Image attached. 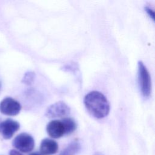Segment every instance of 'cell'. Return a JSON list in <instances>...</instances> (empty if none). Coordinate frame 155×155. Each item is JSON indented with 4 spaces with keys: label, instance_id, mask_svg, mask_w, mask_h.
Segmentation results:
<instances>
[{
    "label": "cell",
    "instance_id": "15",
    "mask_svg": "<svg viewBox=\"0 0 155 155\" xmlns=\"http://www.w3.org/2000/svg\"><path fill=\"white\" fill-rule=\"evenodd\" d=\"M94 155H103L102 153H99V152H97V153H96L95 154H94Z\"/></svg>",
    "mask_w": 155,
    "mask_h": 155
},
{
    "label": "cell",
    "instance_id": "14",
    "mask_svg": "<svg viewBox=\"0 0 155 155\" xmlns=\"http://www.w3.org/2000/svg\"><path fill=\"white\" fill-rule=\"evenodd\" d=\"M30 155H42V154L38 152H34V153H31Z\"/></svg>",
    "mask_w": 155,
    "mask_h": 155
},
{
    "label": "cell",
    "instance_id": "9",
    "mask_svg": "<svg viewBox=\"0 0 155 155\" xmlns=\"http://www.w3.org/2000/svg\"><path fill=\"white\" fill-rule=\"evenodd\" d=\"M61 122L63 124L64 133L65 134H70L72 133L76 128L77 126L76 122L70 117L64 118Z\"/></svg>",
    "mask_w": 155,
    "mask_h": 155
},
{
    "label": "cell",
    "instance_id": "10",
    "mask_svg": "<svg viewBox=\"0 0 155 155\" xmlns=\"http://www.w3.org/2000/svg\"><path fill=\"white\" fill-rule=\"evenodd\" d=\"M81 149V145L78 142L70 143L61 153V155H75Z\"/></svg>",
    "mask_w": 155,
    "mask_h": 155
},
{
    "label": "cell",
    "instance_id": "7",
    "mask_svg": "<svg viewBox=\"0 0 155 155\" xmlns=\"http://www.w3.org/2000/svg\"><path fill=\"white\" fill-rule=\"evenodd\" d=\"M47 132L53 138H59L65 134L64 128L61 120H53L47 125Z\"/></svg>",
    "mask_w": 155,
    "mask_h": 155
},
{
    "label": "cell",
    "instance_id": "3",
    "mask_svg": "<svg viewBox=\"0 0 155 155\" xmlns=\"http://www.w3.org/2000/svg\"><path fill=\"white\" fill-rule=\"evenodd\" d=\"M13 145L21 152L28 153L31 151L35 146L33 137L25 133L18 134L13 141Z\"/></svg>",
    "mask_w": 155,
    "mask_h": 155
},
{
    "label": "cell",
    "instance_id": "11",
    "mask_svg": "<svg viewBox=\"0 0 155 155\" xmlns=\"http://www.w3.org/2000/svg\"><path fill=\"white\" fill-rule=\"evenodd\" d=\"M35 78V73L33 72H27L25 73L22 82L26 84H30L32 83Z\"/></svg>",
    "mask_w": 155,
    "mask_h": 155
},
{
    "label": "cell",
    "instance_id": "6",
    "mask_svg": "<svg viewBox=\"0 0 155 155\" xmlns=\"http://www.w3.org/2000/svg\"><path fill=\"white\" fill-rule=\"evenodd\" d=\"M20 127L19 124L14 120L8 119L0 122V134L5 139H10Z\"/></svg>",
    "mask_w": 155,
    "mask_h": 155
},
{
    "label": "cell",
    "instance_id": "1",
    "mask_svg": "<svg viewBox=\"0 0 155 155\" xmlns=\"http://www.w3.org/2000/svg\"><path fill=\"white\" fill-rule=\"evenodd\" d=\"M84 102L88 112L96 118L105 117L109 113L108 101L105 96L99 91H93L88 93L85 96Z\"/></svg>",
    "mask_w": 155,
    "mask_h": 155
},
{
    "label": "cell",
    "instance_id": "4",
    "mask_svg": "<svg viewBox=\"0 0 155 155\" xmlns=\"http://www.w3.org/2000/svg\"><path fill=\"white\" fill-rule=\"evenodd\" d=\"M21 109V104L12 97H6L0 102V111L5 115H17L20 112Z\"/></svg>",
    "mask_w": 155,
    "mask_h": 155
},
{
    "label": "cell",
    "instance_id": "5",
    "mask_svg": "<svg viewBox=\"0 0 155 155\" xmlns=\"http://www.w3.org/2000/svg\"><path fill=\"white\" fill-rule=\"evenodd\" d=\"M70 113L69 107L63 102H58L51 105L45 112V116L49 118L67 116Z\"/></svg>",
    "mask_w": 155,
    "mask_h": 155
},
{
    "label": "cell",
    "instance_id": "13",
    "mask_svg": "<svg viewBox=\"0 0 155 155\" xmlns=\"http://www.w3.org/2000/svg\"><path fill=\"white\" fill-rule=\"evenodd\" d=\"M145 9H146V11L148 12V15H149L150 16H151L152 19H154V13H153V12L151 9H150V8H147V7H146Z\"/></svg>",
    "mask_w": 155,
    "mask_h": 155
},
{
    "label": "cell",
    "instance_id": "16",
    "mask_svg": "<svg viewBox=\"0 0 155 155\" xmlns=\"http://www.w3.org/2000/svg\"><path fill=\"white\" fill-rule=\"evenodd\" d=\"M0 88H1V83H0Z\"/></svg>",
    "mask_w": 155,
    "mask_h": 155
},
{
    "label": "cell",
    "instance_id": "8",
    "mask_svg": "<svg viewBox=\"0 0 155 155\" xmlns=\"http://www.w3.org/2000/svg\"><path fill=\"white\" fill-rule=\"evenodd\" d=\"M58 145L56 141L50 139H44L40 145V151L42 155H52L56 153Z\"/></svg>",
    "mask_w": 155,
    "mask_h": 155
},
{
    "label": "cell",
    "instance_id": "2",
    "mask_svg": "<svg viewBox=\"0 0 155 155\" xmlns=\"http://www.w3.org/2000/svg\"><path fill=\"white\" fill-rule=\"evenodd\" d=\"M138 83L142 96L148 97L151 91V82L150 74L142 61L138 62Z\"/></svg>",
    "mask_w": 155,
    "mask_h": 155
},
{
    "label": "cell",
    "instance_id": "12",
    "mask_svg": "<svg viewBox=\"0 0 155 155\" xmlns=\"http://www.w3.org/2000/svg\"><path fill=\"white\" fill-rule=\"evenodd\" d=\"M9 155H22V154H21L19 152L17 151L16 150H12L10 151Z\"/></svg>",
    "mask_w": 155,
    "mask_h": 155
}]
</instances>
